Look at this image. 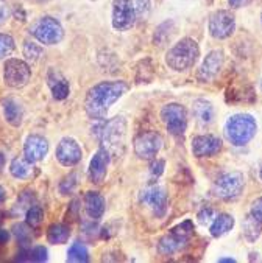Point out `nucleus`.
<instances>
[{
  "label": "nucleus",
  "instance_id": "f257e3e1",
  "mask_svg": "<svg viewBox=\"0 0 262 263\" xmlns=\"http://www.w3.org/2000/svg\"><path fill=\"white\" fill-rule=\"evenodd\" d=\"M128 84L125 81H101L91 87L86 93L84 109L94 120H103L113 104L125 95Z\"/></svg>",
  "mask_w": 262,
  "mask_h": 263
},
{
  "label": "nucleus",
  "instance_id": "f03ea898",
  "mask_svg": "<svg viewBox=\"0 0 262 263\" xmlns=\"http://www.w3.org/2000/svg\"><path fill=\"white\" fill-rule=\"evenodd\" d=\"M198 57L200 47L197 41L192 37H183L169 48L166 55V64L175 72H184L195 66Z\"/></svg>",
  "mask_w": 262,
  "mask_h": 263
},
{
  "label": "nucleus",
  "instance_id": "7ed1b4c3",
  "mask_svg": "<svg viewBox=\"0 0 262 263\" xmlns=\"http://www.w3.org/2000/svg\"><path fill=\"white\" fill-rule=\"evenodd\" d=\"M257 131L256 119L250 114H234L225 123V136L234 146L247 145Z\"/></svg>",
  "mask_w": 262,
  "mask_h": 263
},
{
  "label": "nucleus",
  "instance_id": "20e7f679",
  "mask_svg": "<svg viewBox=\"0 0 262 263\" xmlns=\"http://www.w3.org/2000/svg\"><path fill=\"white\" fill-rule=\"evenodd\" d=\"M127 136V120L124 117H114L103 123L98 131L100 142L103 148H107L110 154H122L125 148Z\"/></svg>",
  "mask_w": 262,
  "mask_h": 263
},
{
  "label": "nucleus",
  "instance_id": "39448f33",
  "mask_svg": "<svg viewBox=\"0 0 262 263\" xmlns=\"http://www.w3.org/2000/svg\"><path fill=\"white\" fill-rule=\"evenodd\" d=\"M30 34L44 45H55L63 41L64 28L58 19L51 16H44L31 25Z\"/></svg>",
  "mask_w": 262,
  "mask_h": 263
},
{
  "label": "nucleus",
  "instance_id": "423d86ee",
  "mask_svg": "<svg viewBox=\"0 0 262 263\" xmlns=\"http://www.w3.org/2000/svg\"><path fill=\"white\" fill-rule=\"evenodd\" d=\"M245 187V176L240 172H230L220 175L214 185H213V195L223 201H231L240 196Z\"/></svg>",
  "mask_w": 262,
  "mask_h": 263
},
{
  "label": "nucleus",
  "instance_id": "0eeeda50",
  "mask_svg": "<svg viewBox=\"0 0 262 263\" xmlns=\"http://www.w3.org/2000/svg\"><path fill=\"white\" fill-rule=\"evenodd\" d=\"M194 234V224L190 220H186L183 221L181 224L175 226L170 234L164 235L160 243H158V249L161 254L164 255H170V254H175L178 251H181L186 243L189 241V238L192 237Z\"/></svg>",
  "mask_w": 262,
  "mask_h": 263
},
{
  "label": "nucleus",
  "instance_id": "6e6552de",
  "mask_svg": "<svg viewBox=\"0 0 262 263\" xmlns=\"http://www.w3.org/2000/svg\"><path fill=\"white\" fill-rule=\"evenodd\" d=\"M161 119L167 131L173 136H183L187 128V111L180 103H169L161 109Z\"/></svg>",
  "mask_w": 262,
  "mask_h": 263
},
{
  "label": "nucleus",
  "instance_id": "1a4fd4ad",
  "mask_svg": "<svg viewBox=\"0 0 262 263\" xmlns=\"http://www.w3.org/2000/svg\"><path fill=\"white\" fill-rule=\"evenodd\" d=\"M30 78H31V69L25 61L18 58L7 60L4 66V80L8 87L21 89L28 84Z\"/></svg>",
  "mask_w": 262,
  "mask_h": 263
},
{
  "label": "nucleus",
  "instance_id": "9d476101",
  "mask_svg": "<svg viewBox=\"0 0 262 263\" xmlns=\"http://www.w3.org/2000/svg\"><path fill=\"white\" fill-rule=\"evenodd\" d=\"M163 148V137L156 131H145L141 133L134 139V153L137 157L145 161L154 159Z\"/></svg>",
  "mask_w": 262,
  "mask_h": 263
},
{
  "label": "nucleus",
  "instance_id": "9b49d317",
  "mask_svg": "<svg viewBox=\"0 0 262 263\" xmlns=\"http://www.w3.org/2000/svg\"><path fill=\"white\" fill-rule=\"evenodd\" d=\"M139 199L142 204H145L151 210L156 218H163L167 214L169 199H167V192L164 187L161 185L147 187L145 190H142Z\"/></svg>",
  "mask_w": 262,
  "mask_h": 263
},
{
  "label": "nucleus",
  "instance_id": "f8f14e48",
  "mask_svg": "<svg viewBox=\"0 0 262 263\" xmlns=\"http://www.w3.org/2000/svg\"><path fill=\"white\" fill-rule=\"evenodd\" d=\"M207 28L214 39H226L236 30V17L228 10H219L209 17Z\"/></svg>",
  "mask_w": 262,
  "mask_h": 263
},
{
  "label": "nucleus",
  "instance_id": "ddd939ff",
  "mask_svg": "<svg viewBox=\"0 0 262 263\" xmlns=\"http://www.w3.org/2000/svg\"><path fill=\"white\" fill-rule=\"evenodd\" d=\"M55 156H57V161L63 167H74L81 161L83 149H81L80 143L75 139L64 137V139L60 140V143L57 146V151H55Z\"/></svg>",
  "mask_w": 262,
  "mask_h": 263
},
{
  "label": "nucleus",
  "instance_id": "4468645a",
  "mask_svg": "<svg viewBox=\"0 0 262 263\" xmlns=\"http://www.w3.org/2000/svg\"><path fill=\"white\" fill-rule=\"evenodd\" d=\"M137 17L128 0H114L113 2V27L119 31H127L134 27Z\"/></svg>",
  "mask_w": 262,
  "mask_h": 263
},
{
  "label": "nucleus",
  "instance_id": "2eb2a0df",
  "mask_svg": "<svg viewBox=\"0 0 262 263\" xmlns=\"http://www.w3.org/2000/svg\"><path fill=\"white\" fill-rule=\"evenodd\" d=\"M223 51L222 50H213V51H209V53L206 55V58L203 60L198 72H197V78L198 81L201 83H209V81H213L219 72L222 70L223 67Z\"/></svg>",
  "mask_w": 262,
  "mask_h": 263
},
{
  "label": "nucleus",
  "instance_id": "dca6fc26",
  "mask_svg": "<svg viewBox=\"0 0 262 263\" xmlns=\"http://www.w3.org/2000/svg\"><path fill=\"white\" fill-rule=\"evenodd\" d=\"M222 139L213 134H203L192 139V153L195 157H211L220 153Z\"/></svg>",
  "mask_w": 262,
  "mask_h": 263
},
{
  "label": "nucleus",
  "instance_id": "f3484780",
  "mask_svg": "<svg viewBox=\"0 0 262 263\" xmlns=\"http://www.w3.org/2000/svg\"><path fill=\"white\" fill-rule=\"evenodd\" d=\"M110 161H111V154L107 148L101 146L100 149H97V153L92 156V159L89 162V170H88L91 182H94V184L103 182L104 176H107V172H108Z\"/></svg>",
  "mask_w": 262,
  "mask_h": 263
},
{
  "label": "nucleus",
  "instance_id": "a211bd4d",
  "mask_svg": "<svg viewBox=\"0 0 262 263\" xmlns=\"http://www.w3.org/2000/svg\"><path fill=\"white\" fill-rule=\"evenodd\" d=\"M48 153V142L39 134H31L24 143V156L30 162H39Z\"/></svg>",
  "mask_w": 262,
  "mask_h": 263
},
{
  "label": "nucleus",
  "instance_id": "6ab92c4d",
  "mask_svg": "<svg viewBox=\"0 0 262 263\" xmlns=\"http://www.w3.org/2000/svg\"><path fill=\"white\" fill-rule=\"evenodd\" d=\"M47 81L55 100H66L69 97V92H71L69 81L60 72H57L55 69H50L47 73Z\"/></svg>",
  "mask_w": 262,
  "mask_h": 263
},
{
  "label": "nucleus",
  "instance_id": "aec40b11",
  "mask_svg": "<svg viewBox=\"0 0 262 263\" xmlns=\"http://www.w3.org/2000/svg\"><path fill=\"white\" fill-rule=\"evenodd\" d=\"M2 108H4L5 120L11 126L18 128V126L22 125V120H24V108H22V104L18 100H14L11 97L4 98L2 100Z\"/></svg>",
  "mask_w": 262,
  "mask_h": 263
},
{
  "label": "nucleus",
  "instance_id": "412c9836",
  "mask_svg": "<svg viewBox=\"0 0 262 263\" xmlns=\"http://www.w3.org/2000/svg\"><path fill=\"white\" fill-rule=\"evenodd\" d=\"M86 215L92 220H98L104 214V198L97 192H88L84 195Z\"/></svg>",
  "mask_w": 262,
  "mask_h": 263
},
{
  "label": "nucleus",
  "instance_id": "4be33fe9",
  "mask_svg": "<svg viewBox=\"0 0 262 263\" xmlns=\"http://www.w3.org/2000/svg\"><path fill=\"white\" fill-rule=\"evenodd\" d=\"M192 112H194V117L197 119V122L200 125H209L214 119V106L211 101L207 100H203V98H198L194 101L192 104Z\"/></svg>",
  "mask_w": 262,
  "mask_h": 263
},
{
  "label": "nucleus",
  "instance_id": "5701e85b",
  "mask_svg": "<svg viewBox=\"0 0 262 263\" xmlns=\"http://www.w3.org/2000/svg\"><path fill=\"white\" fill-rule=\"evenodd\" d=\"M233 228H234V218L228 214H219L213 220L209 232H211V235L214 238H219V237H223L225 234H228Z\"/></svg>",
  "mask_w": 262,
  "mask_h": 263
},
{
  "label": "nucleus",
  "instance_id": "b1692460",
  "mask_svg": "<svg viewBox=\"0 0 262 263\" xmlns=\"http://www.w3.org/2000/svg\"><path fill=\"white\" fill-rule=\"evenodd\" d=\"M33 162H30L25 156L22 157H16L13 159L11 165H10V173L16 178V179H28L33 176Z\"/></svg>",
  "mask_w": 262,
  "mask_h": 263
},
{
  "label": "nucleus",
  "instance_id": "393cba45",
  "mask_svg": "<svg viewBox=\"0 0 262 263\" xmlns=\"http://www.w3.org/2000/svg\"><path fill=\"white\" fill-rule=\"evenodd\" d=\"M71 237V228L64 223H54L47 229V240L51 245H64Z\"/></svg>",
  "mask_w": 262,
  "mask_h": 263
},
{
  "label": "nucleus",
  "instance_id": "a878e982",
  "mask_svg": "<svg viewBox=\"0 0 262 263\" xmlns=\"http://www.w3.org/2000/svg\"><path fill=\"white\" fill-rule=\"evenodd\" d=\"M33 228L28 226L27 223H16L13 226V235L16 237L18 243L21 245V248L28 249V246L33 241V234H31Z\"/></svg>",
  "mask_w": 262,
  "mask_h": 263
},
{
  "label": "nucleus",
  "instance_id": "bb28decb",
  "mask_svg": "<svg viewBox=\"0 0 262 263\" xmlns=\"http://www.w3.org/2000/svg\"><path fill=\"white\" fill-rule=\"evenodd\" d=\"M34 199H36V196H34V193L31 190H24L19 195V198H18V201H16V204L13 207V215L25 214L27 210L34 204Z\"/></svg>",
  "mask_w": 262,
  "mask_h": 263
},
{
  "label": "nucleus",
  "instance_id": "cd10ccee",
  "mask_svg": "<svg viewBox=\"0 0 262 263\" xmlns=\"http://www.w3.org/2000/svg\"><path fill=\"white\" fill-rule=\"evenodd\" d=\"M67 261H75V263H86V261H89V251H88V248L83 243L75 241L69 248Z\"/></svg>",
  "mask_w": 262,
  "mask_h": 263
},
{
  "label": "nucleus",
  "instance_id": "c85d7f7f",
  "mask_svg": "<svg viewBox=\"0 0 262 263\" xmlns=\"http://www.w3.org/2000/svg\"><path fill=\"white\" fill-rule=\"evenodd\" d=\"M260 223L253 218L251 215H248L243 221V235L248 241H256L257 237L260 235Z\"/></svg>",
  "mask_w": 262,
  "mask_h": 263
},
{
  "label": "nucleus",
  "instance_id": "c756f323",
  "mask_svg": "<svg viewBox=\"0 0 262 263\" xmlns=\"http://www.w3.org/2000/svg\"><path fill=\"white\" fill-rule=\"evenodd\" d=\"M44 220V210L39 204H33L25 212V223L31 226L33 229L39 228Z\"/></svg>",
  "mask_w": 262,
  "mask_h": 263
},
{
  "label": "nucleus",
  "instance_id": "7c9ffc66",
  "mask_svg": "<svg viewBox=\"0 0 262 263\" xmlns=\"http://www.w3.org/2000/svg\"><path fill=\"white\" fill-rule=\"evenodd\" d=\"M130 5L133 7L137 19H147L151 11V2L150 0H128Z\"/></svg>",
  "mask_w": 262,
  "mask_h": 263
},
{
  "label": "nucleus",
  "instance_id": "2f4dec72",
  "mask_svg": "<svg viewBox=\"0 0 262 263\" xmlns=\"http://www.w3.org/2000/svg\"><path fill=\"white\" fill-rule=\"evenodd\" d=\"M14 48H16V42H14L13 36L0 33V60L10 57Z\"/></svg>",
  "mask_w": 262,
  "mask_h": 263
},
{
  "label": "nucleus",
  "instance_id": "473e14b6",
  "mask_svg": "<svg viewBox=\"0 0 262 263\" xmlns=\"http://www.w3.org/2000/svg\"><path fill=\"white\" fill-rule=\"evenodd\" d=\"M24 57L31 61V63H36L41 57H42V47L36 42H31V41H27L24 44Z\"/></svg>",
  "mask_w": 262,
  "mask_h": 263
},
{
  "label": "nucleus",
  "instance_id": "72a5a7b5",
  "mask_svg": "<svg viewBox=\"0 0 262 263\" xmlns=\"http://www.w3.org/2000/svg\"><path fill=\"white\" fill-rule=\"evenodd\" d=\"M172 27H175V24H173L172 21H167V22L161 24V25L158 27V30H156V33H154V42H158V45L166 44V42L172 37V34H173V33H166V31H167L169 28H172Z\"/></svg>",
  "mask_w": 262,
  "mask_h": 263
},
{
  "label": "nucleus",
  "instance_id": "f704fd0d",
  "mask_svg": "<svg viewBox=\"0 0 262 263\" xmlns=\"http://www.w3.org/2000/svg\"><path fill=\"white\" fill-rule=\"evenodd\" d=\"M77 187V175L75 173H71L69 176H66L61 184H60V192L61 195H69L74 192V189Z\"/></svg>",
  "mask_w": 262,
  "mask_h": 263
},
{
  "label": "nucleus",
  "instance_id": "c9c22d12",
  "mask_svg": "<svg viewBox=\"0 0 262 263\" xmlns=\"http://www.w3.org/2000/svg\"><path fill=\"white\" fill-rule=\"evenodd\" d=\"M197 218H198V221H200L201 224H207V223H211V221L216 218V212H214V209H211V207H204V209H201L200 212H198V215H197Z\"/></svg>",
  "mask_w": 262,
  "mask_h": 263
},
{
  "label": "nucleus",
  "instance_id": "e433bc0d",
  "mask_svg": "<svg viewBox=\"0 0 262 263\" xmlns=\"http://www.w3.org/2000/svg\"><path fill=\"white\" fill-rule=\"evenodd\" d=\"M250 215H251L253 218H256V220L262 224V196H260V198H256V199L251 202Z\"/></svg>",
  "mask_w": 262,
  "mask_h": 263
},
{
  "label": "nucleus",
  "instance_id": "4c0bfd02",
  "mask_svg": "<svg viewBox=\"0 0 262 263\" xmlns=\"http://www.w3.org/2000/svg\"><path fill=\"white\" fill-rule=\"evenodd\" d=\"M47 249L44 246H36L30 251V260L33 261H45L48 257H47Z\"/></svg>",
  "mask_w": 262,
  "mask_h": 263
},
{
  "label": "nucleus",
  "instance_id": "58836bf2",
  "mask_svg": "<svg viewBox=\"0 0 262 263\" xmlns=\"http://www.w3.org/2000/svg\"><path fill=\"white\" fill-rule=\"evenodd\" d=\"M164 167H166V162H164L163 159H156V161H153L151 165H150V173H151V176L160 178V176L164 173Z\"/></svg>",
  "mask_w": 262,
  "mask_h": 263
},
{
  "label": "nucleus",
  "instance_id": "ea45409f",
  "mask_svg": "<svg viewBox=\"0 0 262 263\" xmlns=\"http://www.w3.org/2000/svg\"><path fill=\"white\" fill-rule=\"evenodd\" d=\"M8 17H10V10L0 4V25H4L8 21Z\"/></svg>",
  "mask_w": 262,
  "mask_h": 263
},
{
  "label": "nucleus",
  "instance_id": "a19ab883",
  "mask_svg": "<svg viewBox=\"0 0 262 263\" xmlns=\"http://www.w3.org/2000/svg\"><path fill=\"white\" fill-rule=\"evenodd\" d=\"M251 0H228V4L231 8H242L245 5H248Z\"/></svg>",
  "mask_w": 262,
  "mask_h": 263
},
{
  "label": "nucleus",
  "instance_id": "79ce46f5",
  "mask_svg": "<svg viewBox=\"0 0 262 263\" xmlns=\"http://www.w3.org/2000/svg\"><path fill=\"white\" fill-rule=\"evenodd\" d=\"M10 240V232L5 229H0V245H7Z\"/></svg>",
  "mask_w": 262,
  "mask_h": 263
},
{
  "label": "nucleus",
  "instance_id": "37998d69",
  "mask_svg": "<svg viewBox=\"0 0 262 263\" xmlns=\"http://www.w3.org/2000/svg\"><path fill=\"white\" fill-rule=\"evenodd\" d=\"M5 162H7L5 154H4V153H0V172H2V170L5 168Z\"/></svg>",
  "mask_w": 262,
  "mask_h": 263
},
{
  "label": "nucleus",
  "instance_id": "c03bdc74",
  "mask_svg": "<svg viewBox=\"0 0 262 263\" xmlns=\"http://www.w3.org/2000/svg\"><path fill=\"white\" fill-rule=\"evenodd\" d=\"M5 198H7V193H5V189L0 185V204H2L4 201H5Z\"/></svg>",
  "mask_w": 262,
  "mask_h": 263
},
{
  "label": "nucleus",
  "instance_id": "a18cd8bd",
  "mask_svg": "<svg viewBox=\"0 0 262 263\" xmlns=\"http://www.w3.org/2000/svg\"><path fill=\"white\" fill-rule=\"evenodd\" d=\"M219 261H220V263H230V261L234 263L236 260H234V258H219Z\"/></svg>",
  "mask_w": 262,
  "mask_h": 263
},
{
  "label": "nucleus",
  "instance_id": "49530a36",
  "mask_svg": "<svg viewBox=\"0 0 262 263\" xmlns=\"http://www.w3.org/2000/svg\"><path fill=\"white\" fill-rule=\"evenodd\" d=\"M259 176H260V179H262V167H260V172H259Z\"/></svg>",
  "mask_w": 262,
  "mask_h": 263
},
{
  "label": "nucleus",
  "instance_id": "de8ad7c7",
  "mask_svg": "<svg viewBox=\"0 0 262 263\" xmlns=\"http://www.w3.org/2000/svg\"><path fill=\"white\" fill-rule=\"evenodd\" d=\"M260 21H262V14H260Z\"/></svg>",
  "mask_w": 262,
  "mask_h": 263
}]
</instances>
